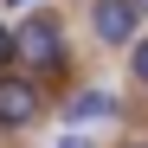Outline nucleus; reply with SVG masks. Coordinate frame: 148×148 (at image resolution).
<instances>
[{
    "label": "nucleus",
    "instance_id": "f257e3e1",
    "mask_svg": "<svg viewBox=\"0 0 148 148\" xmlns=\"http://www.w3.org/2000/svg\"><path fill=\"white\" fill-rule=\"evenodd\" d=\"M13 45H19V58H26L32 71H58V64H64V39H58L52 19H39V13L13 32Z\"/></svg>",
    "mask_w": 148,
    "mask_h": 148
},
{
    "label": "nucleus",
    "instance_id": "f03ea898",
    "mask_svg": "<svg viewBox=\"0 0 148 148\" xmlns=\"http://www.w3.org/2000/svg\"><path fill=\"white\" fill-rule=\"evenodd\" d=\"M135 13H142V0H97V39L103 45H129L135 39Z\"/></svg>",
    "mask_w": 148,
    "mask_h": 148
},
{
    "label": "nucleus",
    "instance_id": "7ed1b4c3",
    "mask_svg": "<svg viewBox=\"0 0 148 148\" xmlns=\"http://www.w3.org/2000/svg\"><path fill=\"white\" fill-rule=\"evenodd\" d=\"M39 116V90L26 77H0V129H26Z\"/></svg>",
    "mask_w": 148,
    "mask_h": 148
},
{
    "label": "nucleus",
    "instance_id": "20e7f679",
    "mask_svg": "<svg viewBox=\"0 0 148 148\" xmlns=\"http://www.w3.org/2000/svg\"><path fill=\"white\" fill-rule=\"evenodd\" d=\"M103 116H116V97L110 90H84V97H71V122H103Z\"/></svg>",
    "mask_w": 148,
    "mask_h": 148
},
{
    "label": "nucleus",
    "instance_id": "39448f33",
    "mask_svg": "<svg viewBox=\"0 0 148 148\" xmlns=\"http://www.w3.org/2000/svg\"><path fill=\"white\" fill-rule=\"evenodd\" d=\"M13 52H19V45H13V32L0 26V77H7V64H13Z\"/></svg>",
    "mask_w": 148,
    "mask_h": 148
},
{
    "label": "nucleus",
    "instance_id": "423d86ee",
    "mask_svg": "<svg viewBox=\"0 0 148 148\" xmlns=\"http://www.w3.org/2000/svg\"><path fill=\"white\" fill-rule=\"evenodd\" d=\"M135 77H142V84H148V39H142V45H135Z\"/></svg>",
    "mask_w": 148,
    "mask_h": 148
},
{
    "label": "nucleus",
    "instance_id": "0eeeda50",
    "mask_svg": "<svg viewBox=\"0 0 148 148\" xmlns=\"http://www.w3.org/2000/svg\"><path fill=\"white\" fill-rule=\"evenodd\" d=\"M58 148H90V142H84V135H64V142H58Z\"/></svg>",
    "mask_w": 148,
    "mask_h": 148
},
{
    "label": "nucleus",
    "instance_id": "6e6552de",
    "mask_svg": "<svg viewBox=\"0 0 148 148\" xmlns=\"http://www.w3.org/2000/svg\"><path fill=\"white\" fill-rule=\"evenodd\" d=\"M13 7H39V0H13Z\"/></svg>",
    "mask_w": 148,
    "mask_h": 148
},
{
    "label": "nucleus",
    "instance_id": "1a4fd4ad",
    "mask_svg": "<svg viewBox=\"0 0 148 148\" xmlns=\"http://www.w3.org/2000/svg\"><path fill=\"white\" fill-rule=\"evenodd\" d=\"M142 13H148V0H142Z\"/></svg>",
    "mask_w": 148,
    "mask_h": 148
}]
</instances>
